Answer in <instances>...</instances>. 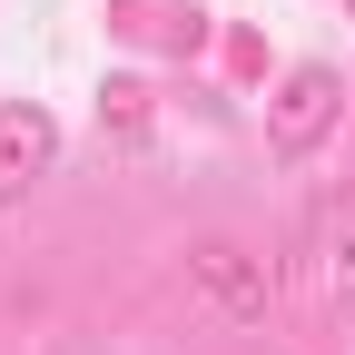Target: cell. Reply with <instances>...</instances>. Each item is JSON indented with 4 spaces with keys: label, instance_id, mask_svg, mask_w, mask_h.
<instances>
[{
    "label": "cell",
    "instance_id": "cell-1",
    "mask_svg": "<svg viewBox=\"0 0 355 355\" xmlns=\"http://www.w3.org/2000/svg\"><path fill=\"white\" fill-rule=\"evenodd\" d=\"M188 286H198V306H207L217 326H266L277 266H266L257 247H237V237H198V247H188Z\"/></svg>",
    "mask_w": 355,
    "mask_h": 355
},
{
    "label": "cell",
    "instance_id": "cell-5",
    "mask_svg": "<svg viewBox=\"0 0 355 355\" xmlns=\"http://www.w3.org/2000/svg\"><path fill=\"white\" fill-rule=\"evenodd\" d=\"M345 10H355V0H345Z\"/></svg>",
    "mask_w": 355,
    "mask_h": 355
},
{
    "label": "cell",
    "instance_id": "cell-4",
    "mask_svg": "<svg viewBox=\"0 0 355 355\" xmlns=\"http://www.w3.org/2000/svg\"><path fill=\"white\" fill-rule=\"evenodd\" d=\"M99 119H119V139H139V128H148V109H139V89H128V79L99 99Z\"/></svg>",
    "mask_w": 355,
    "mask_h": 355
},
{
    "label": "cell",
    "instance_id": "cell-3",
    "mask_svg": "<svg viewBox=\"0 0 355 355\" xmlns=\"http://www.w3.org/2000/svg\"><path fill=\"white\" fill-rule=\"evenodd\" d=\"M50 158H60V128H50V109L10 99V109H0V207H20L40 178H50Z\"/></svg>",
    "mask_w": 355,
    "mask_h": 355
},
{
    "label": "cell",
    "instance_id": "cell-2",
    "mask_svg": "<svg viewBox=\"0 0 355 355\" xmlns=\"http://www.w3.org/2000/svg\"><path fill=\"white\" fill-rule=\"evenodd\" d=\"M336 119H345V79L326 60H296L277 79V99H266V148H277V158H316Z\"/></svg>",
    "mask_w": 355,
    "mask_h": 355
}]
</instances>
